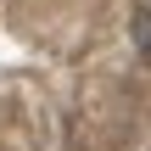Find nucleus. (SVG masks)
Listing matches in <instances>:
<instances>
[{
	"label": "nucleus",
	"mask_w": 151,
	"mask_h": 151,
	"mask_svg": "<svg viewBox=\"0 0 151 151\" xmlns=\"http://www.w3.org/2000/svg\"><path fill=\"white\" fill-rule=\"evenodd\" d=\"M129 34H134V50L151 62V0H134V22H129Z\"/></svg>",
	"instance_id": "1"
}]
</instances>
